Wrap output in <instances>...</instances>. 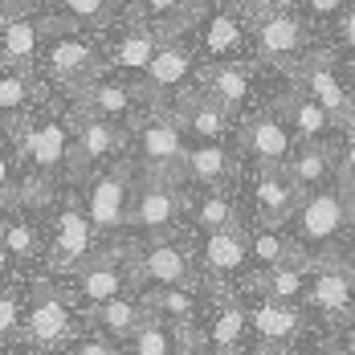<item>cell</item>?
Instances as JSON below:
<instances>
[{"label": "cell", "instance_id": "5b68a950", "mask_svg": "<svg viewBox=\"0 0 355 355\" xmlns=\"http://www.w3.org/2000/svg\"><path fill=\"white\" fill-rule=\"evenodd\" d=\"M62 286L70 290V298L90 315L94 306H103L110 298H123V294H135L139 290V274H135V253L131 245H110L103 249L94 261H86L82 270L73 274H58Z\"/></svg>", "mask_w": 355, "mask_h": 355}, {"label": "cell", "instance_id": "277c9868", "mask_svg": "<svg viewBox=\"0 0 355 355\" xmlns=\"http://www.w3.org/2000/svg\"><path fill=\"white\" fill-rule=\"evenodd\" d=\"M184 205H188V184L176 176H139L135 184V200H131V220H127V237L131 241H159V237H176L184 225Z\"/></svg>", "mask_w": 355, "mask_h": 355}, {"label": "cell", "instance_id": "4fadbf2b", "mask_svg": "<svg viewBox=\"0 0 355 355\" xmlns=\"http://www.w3.org/2000/svg\"><path fill=\"white\" fill-rule=\"evenodd\" d=\"M127 127L110 123V119H98V114H82L78 119V135H73V164L70 176L73 180H90L98 176L103 168H114L123 147H127Z\"/></svg>", "mask_w": 355, "mask_h": 355}, {"label": "cell", "instance_id": "d6986e66", "mask_svg": "<svg viewBox=\"0 0 355 355\" xmlns=\"http://www.w3.org/2000/svg\"><path fill=\"white\" fill-rule=\"evenodd\" d=\"M184 225L192 229V237H200V233L237 229V225H245V216H241V205L229 188H188Z\"/></svg>", "mask_w": 355, "mask_h": 355}, {"label": "cell", "instance_id": "f1b7e54d", "mask_svg": "<svg viewBox=\"0 0 355 355\" xmlns=\"http://www.w3.org/2000/svg\"><path fill=\"white\" fill-rule=\"evenodd\" d=\"M0 45H4V66L29 70L37 62V53H41V29H37V21L25 17V12H4Z\"/></svg>", "mask_w": 355, "mask_h": 355}, {"label": "cell", "instance_id": "ac0fdd59", "mask_svg": "<svg viewBox=\"0 0 355 355\" xmlns=\"http://www.w3.org/2000/svg\"><path fill=\"white\" fill-rule=\"evenodd\" d=\"M286 114V123L294 127V135L302 143H319V147H335V143H343V135H347V127L331 114V110L322 107V103H315L306 90H294V94H286L282 107H278Z\"/></svg>", "mask_w": 355, "mask_h": 355}, {"label": "cell", "instance_id": "681fc988", "mask_svg": "<svg viewBox=\"0 0 355 355\" xmlns=\"http://www.w3.org/2000/svg\"><path fill=\"white\" fill-rule=\"evenodd\" d=\"M352 225H355V213H352Z\"/></svg>", "mask_w": 355, "mask_h": 355}, {"label": "cell", "instance_id": "6da1fadb", "mask_svg": "<svg viewBox=\"0 0 355 355\" xmlns=\"http://www.w3.org/2000/svg\"><path fill=\"white\" fill-rule=\"evenodd\" d=\"M355 192L335 180L319 192H306L298 213L286 220V237L294 241V253L311 266L327 261H355Z\"/></svg>", "mask_w": 355, "mask_h": 355}, {"label": "cell", "instance_id": "4dcf8cb0", "mask_svg": "<svg viewBox=\"0 0 355 355\" xmlns=\"http://www.w3.org/2000/svg\"><path fill=\"white\" fill-rule=\"evenodd\" d=\"M200 90H205L213 103H220L229 114H237L249 98V73L241 70L237 62H225V66H213V70L205 73Z\"/></svg>", "mask_w": 355, "mask_h": 355}, {"label": "cell", "instance_id": "7bdbcfd3", "mask_svg": "<svg viewBox=\"0 0 355 355\" xmlns=\"http://www.w3.org/2000/svg\"><path fill=\"white\" fill-rule=\"evenodd\" d=\"M315 17H339L343 8H347V0H302Z\"/></svg>", "mask_w": 355, "mask_h": 355}, {"label": "cell", "instance_id": "44dd1931", "mask_svg": "<svg viewBox=\"0 0 355 355\" xmlns=\"http://www.w3.org/2000/svg\"><path fill=\"white\" fill-rule=\"evenodd\" d=\"M147 319H151V311H147V298H143L139 290H135V294H123V298H110V302L94 306V311L86 315L90 331L107 335L110 343H119V347H127V343L143 331Z\"/></svg>", "mask_w": 355, "mask_h": 355}, {"label": "cell", "instance_id": "9c48e42d", "mask_svg": "<svg viewBox=\"0 0 355 355\" xmlns=\"http://www.w3.org/2000/svg\"><path fill=\"white\" fill-rule=\"evenodd\" d=\"M196 266L200 282L216 290H245L253 282V253H249V229H220V233H200L196 237Z\"/></svg>", "mask_w": 355, "mask_h": 355}, {"label": "cell", "instance_id": "ee69618b", "mask_svg": "<svg viewBox=\"0 0 355 355\" xmlns=\"http://www.w3.org/2000/svg\"><path fill=\"white\" fill-rule=\"evenodd\" d=\"M245 8H249V12H257V17L266 21V17L282 12V0H245Z\"/></svg>", "mask_w": 355, "mask_h": 355}, {"label": "cell", "instance_id": "e0dca14e", "mask_svg": "<svg viewBox=\"0 0 355 355\" xmlns=\"http://www.w3.org/2000/svg\"><path fill=\"white\" fill-rule=\"evenodd\" d=\"M147 94L131 90L127 82H114V78H98V82H86L78 90V107L82 114H98V119H110L119 127H135L139 123V107Z\"/></svg>", "mask_w": 355, "mask_h": 355}, {"label": "cell", "instance_id": "8d00e7d4", "mask_svg": "<svg viewBox=\"0 0 355 355\" xmlns=\"http://www.w3.org/2000/svg\"><path fill=\"white\" fill-rule=\"evenodd\" d=\"M58 8L73 25H103L110 17V0H58Z\"/></svg>", "mask_w": 355, "mask_h": 355}, {"label": "cell", "instance_id": "d590c367", "mask_svg": "<svg viewBox=\"0 0 355 355\" xmlns=\"http://www.w3.org/2000/svg\"><path fill=\"white\" fill-rule=\"evenodd\" d=\"M33 98H37L33 78L25 70H17V66H4V73H0V110H4V123H17L29 110Z\"/></svg>", "mask_w": 355, "mask_h": 355}, {"label": "cell", "instance_id": "f35d334b", "mask_svg": "<svg viewBox=\"0 0 355 355\" xmlns=\"http://www.w3.org/2000/svg\"><path fill=\"white\" fill-rule=\"evenodd\" d=\"M143 8L151 21H180L192 8V0H143Z\"/></svg>", "mask_w": 355, "mask_h": 355}, {"label": "cell", "instance_id": "c3c4849f", "mask_svg": "<svg viewBox=\"0 0 355 355\" xmlns=\"http://www.w3.org/2000/svg\"><path fill=\"white\" fill-rule=\"evenodd\" d=\"M188 355H216V352H188Z\"/></svg>", "mask_w": 355, "mask_h": 355}, {"label": "cell", "instance_id": "ab89813d", "mask_svg": "<svg viewBox=\"0 0 355 355\" xmlns=\"http://www.w3.org/2000/svg\"><path fill=\"white\" fill-rule=\"evenodd\" d=\"M266 355H331V343H327V327H322L319 335L302 339V343H290V347H274V352H266Z\"/></svg>", "mask_w": 355, "mask_h": 355}, {"label": "cell", "instance_id": "3957f363", "mask_svg": "<svg viewBox=\"0 0 355 355\" xmlns=\"http://www.w3.org/2000/svg\"><path fill=\"white\" fill-rule=\"evenodd\" d=\"M29 196L41 200V213H45V233H49V261H45V270L49 274H73L86 261H94L103 249H110L98 237L94 220H90L86 205L78 196H53V188H37ZM29 196H21V200H29Z\"/></svg>", "mask_w": 355, "mask_h": 355}, {"label": "cell", "instance_id": "2e32d148", "mask_svg": "<svg viewBox=\"0 0 355 355\" xmlns=\"http://www.w3.org/2000/svg\"><path fill=\"white\" fill-rule=\"evenodd\" d=\"M355 298V261H327L315 266L311 274V290H306V306L315 311L319 322H339L343 311L352 306Z\"/></svg>", "mask_w": 355, "mask_h": 355}, {"label": "cell", "instance_id": "e575fe53", "mask_svg": "<svg viewBox=\"0 0 355 355\" xmlns=\"http://www.w3.org/2000/svg\"><path fill=\"white\" fill-rule=\"evenodd\" d=\"M127 355H188V335L180 331V327H172V322L164 319H151L143 322V331L123 347Z\"/></svg>", "mask_w": 355, "mask_h": 355}, {"label": "cell", "instance_id": "8992f818", "mask_svg": "<svg viewBox=\"0 0 355 355\" xmlns=\"http://www.w3.org/2000/svg\"><path fill=\"white\" fill-rule=\"evenodd\" d=\"M131 168L139 176H176L184 180V155H188V131L176 114H147L131 127Z\"/></svg>", "mask_w": 355, "mask_h": 355}, {"label": "cell", "instance_id": "52a82bcc", "mask_svg": "<svg viewBox=\"0 0 355 355\" xmlns=\"http://www.w3.org/2000/svg\"><path fill=\"white\" fill-rule=\"evenodd\" d=\"M0 257L4 274H41L49 261V233H45V213L41 200H17L4 205L0 220Z\"/></svg>", "mask_w": 355, "mask_h": 355}, {"label": "cell", "instance_id": "f6af8a7d", "mask_svg": "<svg viewBox=\"0 0 355 355\" xmlns=\"http://www.w3.org/2000/svg\"><path fill=\"white\" fill-rule=\"evenodd\" d=\"M339 33H343V45L355 53V8H352V12H343V21H339Z\"/></svg>", "mask_w": 355, "mask_h": 355}, {"label": "cell", "instance_id": "f546056e", "mask_svg": "<svg viewBox=\"0 0 355 355\" xmlns=\"http://www.w3.org/2000/svg\"><path fill=\"white\" fill-rule=\"evenodd\" d=\"M302 21L298 17H290V12H274V17H266L261 25H257V49L266 53V58H274V62H290V58H298L302 53Z\"/></svg>", "mask_w": 355, "mask_h": 355}, {"label": "cell", "instance_id": "30bf717a", "mask_svg": "<svg viewBox=\"0 0 355 355\" xmlns=\"http://www.w3.org/2000/svg\"><path fill=\"white\" fill-rule=\"evenodd\" d=\"M135 168L131 164H114V168H103L98 176L86 180L82 188V205L94 220L98 237L114 245V237L127 233V220H131V200H135Z\"/></svg>", "mask_w": 355, "mask_h": 355}, {"label": "cell", "instance_id": "4316f807", "mask_svg": "<svg viewBox=\"0 0 355 355\" xmlns=\"http://www.w3.org/2000/svg\"><path fill=\"white\" fill-rule=\"evenodd\" d=\"M311 274L315 266L294 257L286 266H274V270H261L253 274V282L245 286L249 294H261V298H278V302H306V290H311Z\"/></svg>", "mask_w": 355, "mask_h": 355}, {"label": "cell", "instance_id": "d4e9b609", "mask_svg": "<svg viewBox=\"0 0 355 355\" xmlns=\"http://www.w3.org/2000/svg\"><path fill=\"white\" fill-rule=\"evenodd\" d=\"M192 70H196L192 49H184V45H176V41H164V45H159V53H155V62H151L147 73H143V94H147V98H168V94H180V90L188 86Z\"/></svg>", "mask_w": 355, "mask_h": 355}, {"label": "cell", "instance_id": "cb8c5ba5", "mask_svg": "<svg viewBox=\"0 0 355 355\" xmlns=\"http://www.w3.org/2000/svg\"><path fill=\"white\" fill-rule=\"evenodd\" d=\"M237 172V151L229 143H192L184 155V184L192 188H229Z\"/></svg>", "mask_w": 355, "mask_h": 355}, {"label": "cell", "instance_id": "1f68e13d", "mask_svg": "<svg viewBox=\"0 0 355 355\" xmlns=\"http://www.w3.org/2000/svg\"><path fill=\"white\" fill-rule=\"evenodd\" d=\"M159 37L151 33V29H127V33L114 41V49H110V66L123 73H147V66L155 62V53H159Z\"/></svg>", "mask_w": 355, "mask_h": 355}, {"label": "cell", "instance_id": "60d3db41", "mask_svg": "<svg viewBox=\"0 0 355 355\" xmlns=\"http://www.w3.org/2000/svg\"><path fill=\"white\" fill-rule=\"evenodd\" d=\"M335 151H339V180L355 192V127L343 135V143H339Z\"/></svg>", "mask_w": 355, "mask_h": 355}, {"label": "cell", "instance_id": "ba28073f", "mask_svg": "<svg viewBox=\"0 0 355 355\" xmlns=\"http://www.w3.org/2000/svg\"><path fill=\"white\" fill-rule=\"evenodd\" d=\"M73 135L78 123L70 114H41L21 127V155L33 172V184H53L73 164Z\"/></svg>", "mask_w": 355, "mask_h": 355}, {"label": "cell", "instance_id": "bcb514c9", "mask_svg": "<svg viewBox=\"0 0 355 355\" xmlns=\"http://www.w3.org/2000/svg\"><path fill=\"white\" fill-rule=\"evenodd\" d=\"M339 322H343V327H355V298H352V306L343 311V319H339ZM331 327H335V322H331Z\"/></svg>", "mask_w": 355, "mask_h": 355}, {"label": "cell", "instance_id": "5bb4252c", "mask_svg": "<svg viewBox=\"0 0 355 355\" xmlns=\"http://www.w3.org/2000/svg\"><path fill=\"white\" fill-rule=\"evenodd\" d=\"M241 147L257 168H286L298 155L302 139L294 135V127L286 123L282 110H261L241 127Z\"/></svg>", "mask_w": 355, "mask_h": 355}, {"label": "cell", "instance_id": "d6a6232c", "mask_svg": "<svg viewBox=\"0 0 355 355\" xmlns=\"http://www.w3.org/2000/svg\"><path fill=\"white\" fill-rule=\"evenodd\" d=\"M249 253H253V274L261 270H274V266H286L294 261V241L286 237L282 225H253L249 229Z\"/></svg>", "mask_w": 355, "mask_h": 355}, {"label": "cell", "instance_id": "7a4b0ae2", "mask_svg": "<svg viewBox=\"0 0 355 355\" xmlns=\"http://www.w3.org/2000/svg\"><path fill=\"white\" fill-rule=\"evenodd\" d=\"M86 311L70 298L58 274L41 270L29 278V315H25V339L12 352H33V355H58L66 352L73 339L86 331Z\"/></svg>", "mask_w": 355, "mask_h": 355}, {"label": "cell", "instance_id": "7dc6e473", "mask_svg": "<svg viewBox=\"0 0 355 355\" xmlns=\"http://www.w3.org/2000/svg\"><path fill=\"white\" fill-rule=\"evenodd\" d=\"M4 355H33V352H4Z\"/></svg>", "mask_w": 355, "mask_h": 355}, {"label": "cell", "instance_id": "b9f144b4", "mask_svg": "<svg viewBox=\"0 0 355 355\" xmlns=\"http://www.w3.org/2000/svg\"><path fill=\"white\" fill-rule=\"evenodd\" d=\"M327 343H331V355H355V327H327Z\"/></svg>", "mask_w": 355, "mask_h": 355}, {"label": "cell", "instance_id": "8fae6325", "mask_svg": "<svg viewBox=\"0 0 355 355\" xmlns=\"http://www.w3.org/2000/svg\"><path fill=\"white\" fill-rule=\"evenodd\" d=\"M245 294L249 306V322H253V339H257V352H274V347H290V343H302L311 335H319L327 322L315 319V311L306 302H278V298H261V294Z\"/></svg>", "mask_w": 355, "mask_h": 355}, {"label": "cell", "instance_id": "74e56055", "mask_svg": "<svg viewBox=\"0 0 355 355\" xmlns=\"http://www.w3.org/2000/svg\"><path fill=\"white\" fill-rule=\"evenodd\" d=\"M58 355H127V352H123L119 343H110L107 335H98V331H90V327H86L70 347H66V352H58Z\"/></svg>", "mask_w": 355, "mask_h": 355}, {"label": "cell", "instance_id": "ffe728a7", "mask_svg": "<svg viewBox=\"0 0 355 355\" xmlns=\"http://www.w3.org/2000/svg\"><path fill=\"white\" fill-rule=\"evenodd\" d=\"M298 90H306L315 103H322L347 131L355 127V90L331 70L322 58H306V66H302V73H298Z\"/></svg>", "mask_w": 355, "mask_h": 355}, {"label": "cell", "instance_id": "7c38bea8", "mask_svg": "<svg viewBox=\"0 0 355 355\" xmlns=\"http://www.w3.org/2000/svg\"><path fill=\"white\" fill-rule=\"evenodd\" d=\"M131 253H135L139 290H164V286H196V282H200L196 249L184 245L180 237L143 241V245H135Z\"/></svg>", "mask_w": 355, "mask_h": 355}, {"label": "cell", "instance_id": "484cf974", "mask_svg": "<svg viewBox=\"0 0 355 355\" xmlns=\"http://www.w3.org/2000/svg\"><path fill=\"white\" fill-rule=\"evenodd\" d=\"M176 119L184 123V131H188V139L192 143H225L229 139V110L213 103L205 90H196V94H184L176 107Z\"/></svg>", "mask_w": 355, "mask_h": 355}, {"label": "cell", "instance_id": "9a60e30c", "mask_svg": "<svg viewBox=\"0 0 355 355\" xmlns=\"http://www.w3.org/2000/svg\"><path fill=\"white\" fill-rule=\"evenodd\" d=\"M302 188L294 184V176L286 168H257L249 200H253V220L257 225H286L302 205Z\"/></svg>", "mask_w": 355, "mask_h": 355}, {"label": "cell", "instance_id": "603a6c76", "mask_svg": "<svg viewBox=\"0 0 355 355\" xmlns=\"http://www.w3.org/2000/svg\"><path fill=\"white\" fill-rule=\"evenodd\" d=\"M139 294L147 298V311H151L155 319L180 327L184 335L200 322L205 302H209V286L205 282H196V286H164V290H139Z\"/></svg>", "mask_w": 355, "mask_h": 355}, {"label": "cell", "instance_id": "836d02e7", "mask_svg": "<svg viewBox=\"0 0 355 355\" xmlns=\"http://www.w3.org/2000/svg\"><path fill=\"white\" fill-rule=\"evenodd\" d=\"M241 45H245V29H241V21H237V17L216 12V17L205 21V29H200V49L213 58L216 66H225L229 58H237V53H241Z\"/></svg>", "mask_w": 355, "mask_h": 355}, {"label": "cell", "instance_id": "83f0119b", "mask_svg": "<svg viewBox=\"0 0 355 355\" xmlns=\"http://www.w3.org/2000/svg\"><path fill=\"white\" fill-rule=\"evenodd\" d=\"M286 172L294 176V184L302 192H319V188L339 180V151L335 147H319V143H302L298 155L286 164Z\"/></svg>", "mask_w": 355, "mask_h": 355}, {"label": "cell", "instance_id": "7402d4cb", "mask_svg": "<svg viewBox=\"0 0 355 355\" xmlns=\"http://www.w3.org/2000/svg\"><path fill=\"white\" fill-rule=\"evenodd\" d=\"M45 66H49V73H53L58 82L82 90V86L94 78V70H98V49L78 33H58L45 45Z\"/></svg>", "mask_w": 355, "mask_h": 355}]
</instances>
